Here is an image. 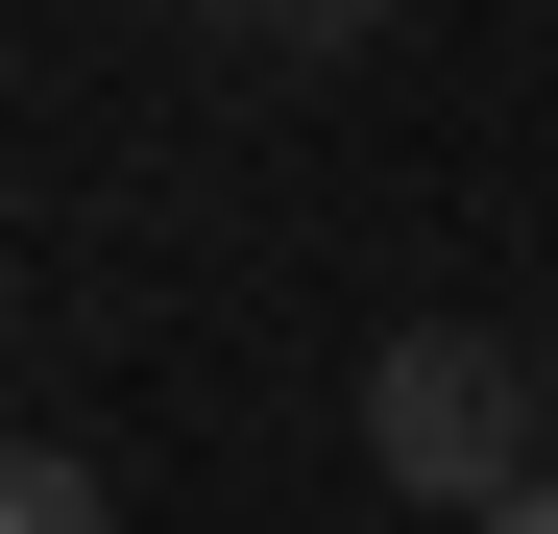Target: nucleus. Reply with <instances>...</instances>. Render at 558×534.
Returning <instances> with one entry per match:
<instances>
[{"instance_id": "1", "label": "nucleus", "mask_w": 558, "mask_h": 534, "mask_svg": "<svg viewBox=\"0 0 558 534\" xmlns=\"http://www.w3.org/2000/svg\"><path fill=\"white\" fill-rule=\"evenodd\" d=\"M534 437H558V389L510 365V340H461V316H413L389 365H364V462H389L413 510H510Z\"/></svg>"}, {"instance_id": "2", "label": "nucleus", "mask_w": 558, "mask_h": 534, "mask_svg": "<svg viewBox=\"0 0 558 534\" xmlns=\"http://www.w3.org/2000/svg\"><path fill=\"white\" fill-rule=\"evenodd\" d=\"M0 534H122V486L73 462V437H25V462H0Z\"/></svg>"}, {"instance_id": "3", "label": "nucleus", "mask_w": 558, "mask_h": 534, "mask_svg": "<svg viewBox=\"0 0 558 534\" xmlns=\"http://www.w3.org/2000/svg\"><path fill=\"white\" fill-rule=\"evenodd\" d=\"M219 25H267V49H364L389 0H219Z\"/></svg>"}, {"instance_id": "4", "label": "nucleus", "mask_w": 558, "mask_h": 534, "mask_svg": "<svg viewBox=\"0 0 558 534\" xmlns=\"http://www.w3.org/2000/svg\"><path fill=\"white\" fill-rule=\"evenodd\" d=\"M461 534H558V486H510V510H461Z\"/></svg>"}, {"instance_id": "5", "label": "nucleus", "mask_w": 558, "mask_h": 534, "mask_svg": "<svg viewBox=\"0 0 558 534\" xmlns=\"http://www.w3.org/2000/svg\"><path fill=\"white\" fill-rule=\"evenodd\" d=\"M534 389H558V340H534Z\"/></svg>"}]
</instances>
